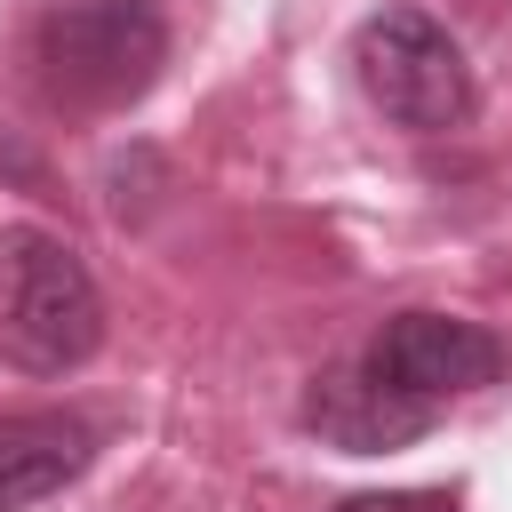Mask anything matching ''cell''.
<instances>
[{"label": "cell", "instance_id": "1", "mask_svg": "<svg viewBox=\"0 0 512 512\" xmlns=\"http://www.w3.org/2000/svg\"><path fill=\"white\" fill-rule=\"evenodd\" d=\"M24 64L56 112H120L168 64V16L152 0H48L24 32Z\"/></svg>", "mask_w": 512, "mask_h": 512}, {"label": "cell", "instance_id": "2", "mask_svg": "<svg viewBox=\"0 0 512 512\" xmlns=\"http://www.w3.org/2000/svg\"><path fill=\"white\" fill-rule=\"evenodd\" d=\"M104 344V296L72 240L40 224H0V360L24 376H64Z\"/></svg>", "mask_w": 512, "mask_h": 512}, {"label": "cell", "instance_id": "3", "mask_svg": "<svg viewBox=\"0 0 512 512\" xmlns=\"http://www.w3.org/2000/svg\"><path fill=\"white\" fill-rule=\"evenodd\" d=\"M352 72H360V96L408 136H448L480 112V80L464 48L424 8H376L352 32Z\"/></svg>", "mask_w": 512, "mask_h": 512}, {"label": "cell", "instance_id": "4", "mask_svg": "<svg viewBox=\"0 0 512 512\" xmlns=\"http://www.w3.org/2000/svg\"><path fill=\"white\" fill-rule=\"evenodd\" d=\"M368 368L416 400H464L480 384L504 376V344L480 328V320H456V312H392L368 344Z\"/></svg>", "mask_w": 512, "mask_h": 512}, {"label": "cell", "instance_id": "5", "mask_svg": "<svg viewBox=\"0 0 512 512\" xmlns=\"http://www.w3.org/2000/svg\"><path fill=\"white\" fill-rule=\"evenodd\" d=\"M432 416H440L432 400L384 384L368 360H360V368H328V376H312V392H304V424H312L328 448H344V456L408 448V440L432 432Z\"/></svg>", "mask_w": 512, "mask_h": 512}, {"label": "cell", "instance_id": "6", "mask_svg": "<svg viewBox=\"0 0 512 512\" xmlns=\"http://www.w3.org/2000/svg\"><path fill=\"white\" fill-rule=\"evenodd\" d=\"M96 456V424L64 416V408H24L0 416V512H24L40 496H56L64 480H80Z\"/></svg>", "mask_w": 512, "mask_h": 512}, {"label": "cell", "instance_id": "7", "mask_svg": "<svg viewBox=\"0 0 512 512\" xmlns=\"http://www.w3.org/2000/svg\"><path fill=\"white\" fill-rule=\"evenodd\" d=\"M336 512H456L448 488H376V496H344Z\"/></svg>", "mask_w": 512, "mask_h": 512}]
</instances>
